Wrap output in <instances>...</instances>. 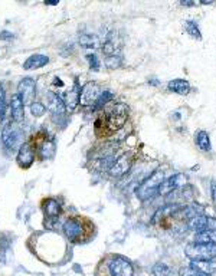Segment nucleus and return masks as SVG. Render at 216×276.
<instances>
[{
    "label": "nucleus",
    "mask_w": 216,
    "mask_h": 276,
    "mask_svg": "<svg viewBox=\"0 0 216 276\" xmlns=\"http://www.w3.org/2000/svg\"><path fill=\"white\" fill-rule=\"evenodd\" d=\"M92 232H94V226L91 225V222L81 216L68 217L64 223L65 236L68 237L71 243H75V245L88 242L92 236Z\"/></svg>",
    "instance_id": "1"
},
{
    "label": "nucleus",
    "mask_w": 216,
    "mask_h": 276,
    "mask_svg": "<svg viewBox=\"0 0 216 276\" xmlns=\"http://www.w3.org/2000/svg\"><path fill=\"white\" fill-rule=\"evenodd\" d=\"M103 109H104V114H103L104 124L111 131H115V129L121 128L126 124L127 115H129L127 105H124V104H107Z\"/></svg>",
    "instance_id": "2"
},
{
    "label": "nucleus",
    "mask_w": 216,
    "mask_h": 276,
    "mask_svg": "<svg viewBox=\"0 0 216 276\" xmlns=\"http://www.w3.org/2000/svg\"><path fill=\"white\" fill-rule=\"evenodd\" d=\"M166 180L164 173L162 170H156L153 174H150L149 178H146L135 190V194L140 200H149L151 197H154L159 191L160 184Z\"/></svg>",
    "instance_id": "3"
},
{
    "label": "nucleus",
    "mask_w": 216,
    "mask_h": 276,
    "mask_svg": "<svg viewBox=\"0 0 216 276\" xmlns=\"http://www.w3.org/2000/svg\"><path fill=\"white\" fill-rule=\"evenodd\" d=\"M185 252L190 260H214L216 257V245L189 243Z\"/></svg>",
    "instance_id": "4"
},
{
    "label": "nucleus",
    "mask_w": 216,
    "mask_h": 276,
    "mask_svg": "<svg viewBox=\"0 0 216 276\" xmlns=\"http://www.w3.org/2000/svg\"><path fill=\"white\" fill-rule=\"evenodd\" d=\"M1 143L7 150L21 149L22 129L16 123H9L1 129Z\"/></svg>",
    "instance_id": "5"
},
{
    "label": "nucleus",
    "mask_w": 216,
    "mask_h": 276,
    "mask_svg": "<svg viewBox=\"0 0 216 276\" xmlns=\"http://www.w3.org/2000/svg\"><path fill=\"white\" fill-rule=\"evenodd\" d=\"M108 272L111 276H133L134 269L126 257L115 255L108 260Z\"/></svg>",
    "instance_id": "6"
},
{
    "label": "nucleus",
    "mask_w": 216,
    "mask_h": 276,
    "mask_svg": "<svg viewBox=\"0 0 216 276\" xmlns=\"http://www.w3.org/2000/svg\"><path fill=\"white\" fill-rule=\"evenodd\" d=\"M101 94H103V89L98 84L86 82L85 85L81 88V92H80V105L94 106Z\"/></svg>",
    "instance_id": "7"
},
{
    "label": "nucleus",
    "mask_w": 216,
    "mask_h": 276,
    "mask_svg": "<svg viewBox=\"0 0 216 276\" xmlns=\"http://www.w3.org/2000/svg\"><path fill=\"white\" fill-rule=\"evenodd\" d=\"M186 183H188V177H186L185 174H182V173L174 174L172 177L166 178V180L160 184L157 194H162V196L170 194V193L176 191L177 189H180V187H185Z\"/></svg>",
    "instance_id": "8"
},
{
    "label": "nucleus",
    "mask_w": 216,
    "mask_h": 276,
    "mask_svg": "<svg viewBox=\"0 0 216 276\" xmlns=\"http://www.w3.org/2000/svg\"><path fill=\"white\" fill-rule=\"evenodd\" d=\"M16 161L22 169H29L35 161V147L30 143H23L18 151Z\"/></svg>",
    "instance_id": "9"
},
{
    "label": "nucleus",
    "mask_w": 216,
    "mask_h": 276,
    "mask_svg": "<svg viewBox=\"0 0 216 276\" xmlns=\"http://www.w3.org/2000/svg\"><path fill=\"white\" fill-rule=\"evenodd\" d=\"M130 167H131V157L129 154H123L118 158H115V161L108 170V174L111 177H123L124 174L129 173Z\"/></svg>",
    "instance_id": "10"
},
{
    "label": "nucleus",
    "mask_w": 216,
    "mask_h": 276,
    "mask_svg": "<svg viewBox=\"0 0 216 276\" xmlns=\"http://www.w3.org/2000/svg\"><path fill=\"white\" fill-rule=\"evenodd\" d=\"M35 89H36V85H35V81L32 78H23L19 82L18 95L22 98L23 104H26L32 100V97L35 95Z\"/></svg>",
    "instance_id": "11"
},
{
    "label": "nucleus",
    "mask_w": 216,
    "mask_h": 276,
    "mask_svg": "<svg viewBox=\"0 0 216 276\" xmlns=\"http://www.w3.org/2000/svg\"><path fill=\"white\" fill-rule=\"evenodd\" d=\"M9 108H10V114H12L13 123H16V124L22 123L23 118H25V104H23L22 98L18 94H15V95L12 97Z\"/></svg>",
    "instance_id": "12"
},
{
    "label": "nucleus",
    "mask_w": 216,
    "mask_h": 276,
    "mask_svg": "<svg viewBox=\"0 0 216 276\" xmlns=\"http://www.w3.org/2000/svg\"><path fill=\"white\" fill-rule=\"evenodd\" d=\"M190 268H193L194 271H197L203 275L211 276L216 272V262L214 260H192Z\"/></svg>",
    "instance_id": "13"
},
{
    "label": "nucleus",
    "mask_w": 216,
    "mask_h": 276,
    "mask_svg": "<svg viewBox=\"0 0 216 276\" xmlns=\"http://www.w3.org/2000/svg\"><path fill=\"white\" fill-rule=\"evenodd\" d=\"M43 213L48 220H55L61 213V206L55 199H48L43 201Z\"/></svg>",
    "instance_id": "14"
},
{
    "label": "nucleus",
    "mask_w": 216,
    "mask_h": 276,
    "mask_svg": "<svg viewBox=\"0 0 216 276\" xmlns=\"http://www.w3.org/2000/svg\"><path fill=\"white\" fill-rule=\"evenodd\" d=\"M49 62V58L45 56V55H41V53H35L32 56H29L25 64H23V69L29 71V69H38V68H42L45 65H48Z\"/></svg>",
    "instance_id": "15"
},
{
    "label": "nucleus",
    "mask_w": 216,
    "mask_h": 276,
    "mask_svg": "<svg viewBox=\"0 0 216 276\" xmlns=\"http://www.w3.org/2000/svg\"><path fill=\"white\" fill-rule=\"evenodd\" d=\"M49 109H51V112L56 117H62L65 114V111H66V108H65V102L64 100L61 98V97H58V95H55V94H51L49 95Z\"/></svg>",
    "instance_id": "16"
},
{
    "label": "nucleus",
    "mask_w": 216,
    "mask_h": 276,
    "mask_svg": "<svg viewBox=\"0 0 216 276\" xmlns=\"http://www.w3.org/2000/svg\"><path fill=\"white\" fill-rule=\"evenodd\" d=\"M80 92H81V89L78 88V86L75 85L71 91H68L66 92V98H65V108L69 111V112H72L77 105H80Z\"/></svg>",
    "instance_id": "17"
},
{
    "label": "nucleus",
    "mask_w": 216,
    "mask_h": 276,
    "mask_svg": "<svg viewBox=\"0 0 216 276\" xmlns=\"http://www.w3.org/2000/svg\"><path fill=\"white\" fill-rule=\"evenodd\" d=\"M167 88L173 91L174 94H179V95H188L189 91H190V84L186 81V79H173L169 82Z\"/></svg>",
    "instance_id": "18"
},
{
    "label": "nucleus",
    "mask_w": 216,
    "mask_h": 276,
    "mask_svg": "<svg viewBox=\"0 0 216 276\" xmlns=\"http://www.w3.org/2000/svg\"><path fill=\"white\" fill-rule=\"evenodd\" d=\"M189 229H192L193 232L199 233V232H203L208 229V217L206 216H194L192 219H189V223H188Z\"/></svg>",
    "instance_id": "19"
},
{
    "label": "nucleus",
    "mask_w": 216,
    "mask_h": 276,
    "mask_svg": "<svg viewBox=\"0 0 216 276\" xmlns=\"http://www.w3.org/2000/svg\"><path fill=\"white\" fill-rule=\"evenodd\" d=\"M194 243L216 245V230H203L194 234Z\"/></svg>",
    "instance_id": "20"
},
{
    "label": "nucleus",
    "mask_w": 216,
    "mask_h": 276,
    "mask_svg": "<svg viewBox=\"0 0 216 276\" xmlns=\"http://www.w3.org/2000/svg\"><path fill=\"white\" fill-rule=\"evenodd\" d=\"M114 33H109L107 36V39L103 43V52L107 55V56H114L118 50V45L114 41Z\"/></svg>",
    "instance_id": "21"
},
{
    "label": "nucleus",
    "mask_w": 216,
    "mask_h": 276,
    "mask_svg": "<svg viewBox=\"0 0 216 276\" xmlns=\"http://www.w3.org/2000/svg\"><path fill=\"white\" fill-rule=\"evenodd\" d=\"M196 140V146L202 151H209L211 150V140H209V135L206 131H199L194 137Z\"/></svg>",
    "instance_id": "22"
},
{
    "label": "nucleus",
    "mask_w": 216,
    "mask_h": 276,
    "mask_svg": "<svg viewBox=\"0 0 216 276\" xmlns=\"http://www.w3.org/2000/svg\"><path fill=\"white\" fill-rule=\"evenodd\" d=\"M39 152H41V157L43 160L51 158L55 154V143L52 140H45L39 147Z\"/></svg>",
    "instance_id": "23"
},
{
    "label": "nucleus",
    "mask_w": 216,
    "mask_h": 276,
    "mask_svg": "<svg viewBox=\"0 0 216 276\" xmlns=\"http://www.w3.org/2000/svg\"><path fill=\"white\" fill-rule=\"evenodd\" d=\"M80 45L84 49H94V48H97L98 41L94 35H81L80 36Z\"/></svg>",
    "instance_id": "24"
},
{
    "label": "nucleus",
    "mask_w": 216,
    "mask_h": 276,
    "mask_svg": "<svg viewBox=\"0 0 216 276\" xmlns=\"http://www.w3.org/2000/svg\"><path fill=\"white\" fill-rule=\"evenodd\" d=\"M183 27H185V30L189 33V36H192L193 39H197V41L202 39V35H200V32H199V29H197V26H196L194 22L186 21L183 23Z\"/></svg>",
    "instance_id": "25"
},
{
    "label": "nucleus",
    "mask_w": 216,
    "mask_h": 276,
    "mask_svg": "<svg viewBox=\"0 0 216 276\" xmlns=\"http://www.w3.org/2000/svg\"><path fill=\"white\" fill-rule=\"evenodd\" d=\"M112 100V94L109 92V91H104L101 95H100V98L97 100V102H95V105L92 106L94 109H100V108H104V106L109 104V101Z\"/></svg>",
    "instance_id": "26"
},
{
    "label": "nucleus",
    "mask_w": 216,
    "mask_h": 276,
    "mask_svg": "<svg viewBox=\"0 0 216 276\" xmlns=\"http://www.w3.org/2000/svg\"><path fill=\"white\" fill-rule=\"evenodd\" d=\"M153 274H154V276H169L170 275V268L164 263H157L153 268Z\"/></svg>",
    "instance_id": "27"
},
{
    "label": "nucleus",
    "mask_w": 216,
    "mask_h": 276,
    "mask_svg": "<svg viewBox=\"0 0 216 276\" xmlns=\"http://www.w3.org/2000/svg\"><path fill=\"white\" fill-rule=\"evenodd\" d=\"M46 112V106L43 105L42 102H32L30 104V114L33 117H42Z\"/></svg>",
    "instance_id": "28"
},
{
    "label": "nucleus",
    "mask_w": 216,
    "mask_h": 276,
    "mask_svg": "<svg viewBox=\"0 0 216 276\" xmlns=\"http://www.w3.org/2000/svg\"><path fill=\"white\" fill-rule=\"evenodd\" d=\"M106 66H107L108 69H115V68H120L121 66V59H120V56H107V59H106Z\"/></svg>",
    "instance_id": "29"
},
{
    "label": "nucleus",
    "mask_w": 216,
    "mask_h": 276,
    "mask_svg": "<svg viewBox=\"0 0 216 276\" xmlns=\"http://www.w3.org/2000/svg\"><path fill=\"white\" fill-rule=\"evenodd\" d=\"M86 58H88L89 68H91L92 71H100V66H101V65H100V59L97 58V55H94V53H92V55H88Z\"/></svg>",
    "instance_id": "30"
},
{
    "label": "nucleus",
    "mask_w": 216,
    "mask_h": 276,
    "mask_svg": "<svg viewBox=\"0 0 216 276\" xmlns=\"http://www.w3.org/2000/svg\"><path fill=\"white\" fill-rule=\"evenodd\" d=\"M180 276H206V275H203V274L194 271L193 268L189 266V268H183V269L180 271Z\"/></svg>",
    "instance_id": "31"
},
{
    "label": "nucleus",
    "mask_w": 216,
    "mask_h": 276,
    "mask_svg": "<svg viewBox=\"0 0 216 276\" xmlns=\"http://www.w3.org/2000/svg\"><path fill=\"white\" fill-rule=\"evenodd\" d=\"M4 108H6V102H4V89L0 85V120H3Z\"/></svg>",
    "instance_id": "32"
},
{
    "label": "nucleus",
    "mask_w": 216,
    "mask_h": 276,
    "mask_svg": "<svg viewBox=\"0 0 216 276\" xmlns=\"http://www.w3.org/2000/svg\"><path fill=\"white\" fill-rule=\"evenodd\" d=\"M0 39H1V41H12V39H13V33H10V32H7V30H3V32L0 33Z\"/></svg>",
    "instance_id": "33"
},
{
    "label": "nucleus",
    "mask_w": 216,
    "mask_h": 276,
    "mask_svg": "<svg viewBox=\"0 0 216 276\" xmlns=\"http://www.w3.org/2000/svg\"><path fill=\"white\" fill-rule=\"evenodd\" d=\"M206 230H216V220L212 217H208V229Z\"/></svg>",
    "instance_id": "34"
},
{
    "label": "nucleus",
    "mask_w": 216,
    "mask_h": 276,
    "mask_svg": "<svg viewBox=\"0 0 216 276\" xmlns=\"http://www.w3.org/2000/svg\"><path fill=\"white\" fill-rule=\"evenodd\" d=\"M182 4L183 6H193L194 3H192V0H182Z\"/></svg>",
    "instance_id": "35"
},
{
    "label": "nucleus",
    "mask_w": 216,
    "mask_h": 276,
    "mask_svg": "<svg viewBox=\"0 0 216 276\" xmlns=\"http://www.w3.org/2000/svg\"><path fill=\"white\" fill-rule=\"evenodd\" d=\"M216 196V183L215 181H212V197L215 199Z\"/></svg>",
    "instance_id": "36"
},
{
    "label": "nucleus",
    "mask_w": 216,
    "mask_h": 276,
    "mask_svg": "<svg viewBox=\"0 0 216 276\" xmlns=\"http://www.w3.org/2000/svg\"><path fill=\"white\" fill-rule=\"evenodd\" d=\"M46 4H52V6H55V4H58V1H56V0H49V1H46Z\"/></svg>",
    "instance_id": "37"
},
{
    "label": "nucleus",
    "mask_w": 216,
    "mask_h": 276,
    "mask_svg": "<svg viewBox=\"0 0 216 276\" xmlns=\"http://www.w3.org/2000/svg\"><path fill=\"white\" fill-rule=\"evenodd\" d=\"M202 3L203 4H209V3H212V0H202Z\"/></svg>",
    "instance_id": "38"
}]
</instances>
